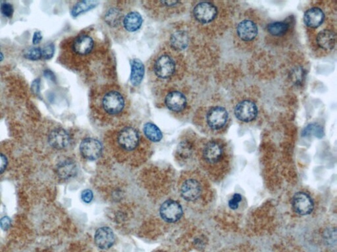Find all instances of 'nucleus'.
Returning <instances> with one entry per match:
<instances>
[{
    "instance_id": "f257e3e1",
    "label": "nucleus",
    "mask_w": 337,
    "mask_h": 252,
    "mask_svg": "<svg viewBox=\"0 0 337 252\" xmlns=\"http://www.w3.org/2000/svg\"><path fill=\"white\" fill-rule=\"evenodd\" d=\"M201 155L202 161L213 181L222 180L230 172L232 153L224 139L213 137L208 140L202 146Z\"/></svg>"
},
{
    "instance_id": "f03ea898",
    "label": "nucleus",
    "mask_w": 337,
    "mask_h": 252,
    "mask_svg": "<svg viewBox=\"0 0 337 252\" xmlns=\"http://www.w3.org/2000/svg\"><path fill=\"white\" fill-rule=\"evenodd\" d=\"M193 16L200 26L206 27L210 32H219L223 29L229 15L223 2H198L194 6Z\"/></svg>"
},
{
    "instance_id": "7ed1b4c3",
    "label": "nucleus",
    "mask_w": 337,
    "mask_h": 252,
    "mask_svg": "<svg viewBox=\"0 0 337 252\" xmlns=\"http://www.w3.org/2000/svg\"><path fill=\"white\" fill-rule=\"evenodd\" d=\"M202 126L213 137L223 134L231 122V116L226 107L221 105H209L201 111Z\"/></svg>"
},
{
    "instance_id": "20e7f679",
    "label": "nucleus",
    "mask_w": 337,
    "mask_h": 252,
    "mask_svg": "<svg viewBox=\"0 0 337 252\" xmlns=\"http://www.w3.org/2000/svg\"><path fill=\"white\" fill-rule=\"evenodd\" d=\"M311 47L313 51L320 56L331 54L336 47V32L335 25L331 23L318 29L310 32Z\"/></svg>"
},
{
    "instance_id": "39448f33",
    "label": "nucleus",
    "mask_w": 337,
    "mask_h": 252,
    "mask_svg": "<svg viewBox=\"0 0 337 252\" xmlns=\"http://www.w3.org/2000/svg\"><path fill=\"white\" fill-rule=\"evenodd\" d=\"M258 24L252 17H244L238 22L234 31L235 42L240 47H254L258 40Z\"/></svg>"
},
{
    "instance_id": "423d86ee",
    "label": "nucleus",
    "mask_w": 337,
    "mask_h": 252,
    "mask_svg": "<svg viewBox=\"0 0 337 252\" xmlns=\"http://www.w3.org/2000/svg\"><path fill=\"white\" fill-rule=\"evenodd\" d=\"M326 8L320 5H314L306 10L304 14L303 21L308 31L312 32L319 29L327 24V22L331 21L329 18V15L327 13Z\"/></svg>"
},
{
    "instance_id": "0eeeda50",
    "label": "nucleus",
    "mask_w": 337,
    "mask_h": 252,
    "mask_svg": "<svg viewBox=\"0 0 337 252\" xmlns=\"http://www.w3.org/2000/svg\"><path fill=\"white\" fill-rule=\"evenodd\" d=\"M233 112L237 120L242 123L247 124L256 120L259 110L255 100L249 98H242L235 102Z\"/></svg>"
},
{
    "instance_id": "6e6552de",
    "label": "nucleus",
    "mask_w": 337,
    "mask_h": 252,
    "mask_svg": "<svg viewBox=\"0 0 337 252\" xmlns=\"http://www.w3.org/2000/svg\"><path fill=\"white\" fill-rule=\"evenodd\" d=\"M101 105L103 110L108 115H118L124 111L126 102L123 94L114 89L103 95Z\"/></svg>"
},
{
    "instance_id": "1a4fd4ad",
    "label": "nucleus",
    "mask_w": 337,
    "mask_h": 252,
    "mask_svg": "<svg viewBox=\"0 0 337 252\" xmlns=\"http://www.w3.org/2000/svg\"><path fill=\"white\" fill-rule=\"evenodd\" d=\"M154 71L158 78L166 80L172 77L177 71V63L170 55L162 54L154 63Z\"/></svg>"
},
{
    "instance_id": "9d476101",
    "label": "nucleus",
    "mask_w": 337,
    "mask_h": 252,
    "mask_svg": "<svg viewBox=\"0 0 337 252\" xmlns=\"http://www.w3.org/2000/svg\"><path fill=\"white\" fill-rule=\"evenodd\" d=\"M204 187L203 184L198 179H187L180 188V194L185 200L197 201L203 196Z\"/></svg>"
},
{
    "instance_id": "9b49d317",
    "label": "nucleus",
    "mask_w": 337,
    "mask_h": 252,
    "mask_svg": "<svg viewBox=\"0 0 337 252\" xmlns=\"http://www.w3.org/2000/svg\"><path fill=\"white\" fill-rule=\"evenodd\" d=\"M293 24L291 19H287L281 21L272 22L266 27V32L268 37L277 41L284 40L289 37L293 30Z\"/></svg>"
},
{
    "instance_id": "f8f14e48",
    "label": "nucleus",
    "mask_w": 337,
    "mask_h": 252,
    "mask_svg": "<svg viewBox=\"0 0 337 252\" xmlns=\"http://www.w3.org/2000/svg\"><path fill=\"white\" fill-rule=\"evenodd\" d=\"M118 143L125 150H134L140 142V136L136 129L126 127L121 129L118 137Z\"/></svg>"
},
{
    "instance_id": "ddd939ff",
    "label": "nucleus",
    "mask_w": 337,
    "mask_h": 252,
    "mask_svg": "<svg viewBox=\"0 0 337 252\" xmlns=\"http://www.w3.org/2000/svg\"><path fill=\"white\" fill-rule=\"evenodd\" d=\"M160 213L164 221L168 223H175L182 218L183 210L177 201L168 200L162 204Z\"/></svg>"
},
{
    "instance_id": "4468645a",
    "label": "nucleus",
    "mask_w": 337,
    "mask_h": 252,
    "mask_svg": "<svg viewBox=\"0 0 337 252\" xmlns=\"http://www.w3.org/2000/svg\"><path fill=\"white\" fill-rule=\"evenodd\" d=\"M292 207L299 216H308L314 210V204L309 194L298 192L293 196Z\"/></svg>"
},
{
    "instance_id": "2eb2a0df",
    "label": "nucleus",
    "mask_w": 337,
    "mask_h": 252,
    "mask_svg": "<svg viewBox=\"0 0 337 252\" xmlns=\"http://www.w3.org/2000/svg\"><path fill=\"white\" fill-rule=\"evenodd\" d=\"M80 151L85 159L95 161L102 155V143L94 138H86L81 142Z\"/></svg>"
},
{
    "instance_id": "dca6fc26",
    "label": "nucleus",
    "mask_w": 337,
    "mask_h": 252,
    "mask_svg": "<svg viewBox=\"0 0 337 252\" xmlns=\"http://www.w3.org/2000/svg\"><path fill=\"white\" fill-rule=\"evenodd\" d=\"M165 104L169 110L174 113H181L186 110L188 106V100L182 92L172 91L166 95Z\"/></svg>"
},
{
    "instance_id": "f3484780",
    "label": "nucleus",
    "mask_w": 337,
    "mask_h": 252,
    "mask_svg": "<svg viewBox=\"0 0 337 252\" xmlns=\"http://www.w3.org/2000/svg\"><path fill=\"white\" fill-rule=\"evenodd\" d=\"M94 48V41L89 35L83 34L77 36L72 42V52L79 56H87Z\"/></svg>"
},
{
    "instance_id": "a211bd4d",
    "label": "nucleus",
    "mask_w": 337,
    "mask_h": 252,
    "mask_svg": "<svg viewBox=\"0 0 337 252\" xmlns=\"http://www.w3.org/2000/svg\"><path fill=\"white\" fill-rule=\"evenodd\" d=\"M48 142L52 147L62 150L69 146L70 135L63 128H56L52 130L48 136Z\"/></svg>"
},
{
    "instance_id": "6ab92c4d",
    "label": "nucleus",
    "mask_w": 337,
    "mask_h": 252,
    "mask_svg": "<svg viewBox=\"0 0 337 252\" xmlns=\"http://www.w3.org/2000/svg\"><path fill=\"white\" fill-rule=\"evenodd\" d=\"M116 237L114 231L109 227L99 228L94 235V242L99 248L107 249L114 244Z\"/></svg>"
},
{
    "instance_id": "aec40b11",
    "label": "nucleus",
    "mask_w": 337,
    "mask_h": 252,
    "mask_svg": "<svg viewBox=\"0 0 337 252\" xmlns=\"http://www.w3.org/2000/svg\"><path fill=\"white\" fill-rule=\"evenodd\" d=\"M190 42V36L185 30H177L172 34L170 44L176 51H182L186 49Z\"/></svg>"
},
{
    "instance_id": "412c9836",
    "label": "nucleus",
    "mask_w": 337,
    "mask_h": 252,
    "mask_svg": "<svg viewBox=\"0 0 337 252\" xmlns=\"http://www.w3.org/2000/svg\"><path fill=\"white\" fill-rule=\"evenodd\" d=\"M142 17L139 13L132 12L128 13L123 20V26L128 32H134L139 30L142 25Z\"/></svg>"
},
{
    "instance_id": "4be33fe9",
    "label": "nucleus",
    "mask_w": 337,
    "mask_h": 252,
    "mask_svg": "<svg viewBox=\"0 0 337 252\" xmlns=\"http://www.w3.org/2000/svg\"><path fill=\"white\" fill-rule=\"evenodd\" d=\"M56 172L60 178L69 179L76 176L77 174V167L74 162L67 160L57 164Z\"/></svg>"
},
{
    "instance_id": "5701e85b",
    "label": "nucleus",
    "mask_w": 337,
    "mask_h": 252,
    "mask_svg": "<svg viewBox=\"0 0 337 252\" xmlns=\"http://www.w3.org/2000/svg\"><path fill=\"white\" fill-rule=\"evenodd\" d=\"M144 66L142 61L134 59L131 61V73L130 81L134 86H138L141 84L144 76Z\"/></svg>"
},
{
    "instance_id": "b1692460",
    "label": "nucleus",
    "mask_w": 337,
    "mask_h": 252,
    "mask_svg": "<svg viewBox=\"0 0 337 252\" xmlns=\"http://www.w3.org/2000/svg\"><path fill=\"white\" fill-rule=\"evenodd\" d=\"M98 5L97 1H81L72 7L71 10V15L73 17H77L83 13L89 12Z\"/></svg>"
},
{
    "instance_id": "393cba45",
    "label": "nucleus",
    "mask_w": 337,
    "mask_h": 252,
    "mask_svg": "<svg viewBox=\"0 0 337 252\" xmlns=\"http://www.w3.org/2000/svg\"><path fill=\"white\" fill-rule=\"evenodd\" d=\"M143 130L147 139L152 141L159 142L162 139V131L155 124L148 122L144 125Z\"/></svg>"
},
{
    "instance_id": "a878e982",
    "label": "nucleus",
    "mask_w": 337,
    "mask_h": 252,
    "mask_svg": "<svg viewBox=\"0 0 337 252\" xmlns=\"http://www.w3.org/2000/svg\"><path fill=\"white\" fill-rule=\"evenodd\" d=\"M121 16H122V15H121V11L118 10V8H110L105 13V21L106 22L107 25L111 26V27H116V26L120 25Z\"/></svg>"
},
{
    "instance_id": "bb28decb",
    "label": "nucleus",
    "mask_w": 337,
    "mask_h": 252,
    "mask_svg": "<svg viewBox=\"0 0 337 252\" xmlns=\"http://www.w3.org/2000/svg\"><path fill=\"white\" fill-rule=\"evenodd\" d=\"M194 147L193 144L189 141L180 142L178 146V154L184 159H188L193 155Z\"/></svg>"
},
{
    "instance_id": "cd10ccee",
    "label": "nucleus",
    "mask_w": 337,
    "mask_h": 252,
    "mask_svg": "<svg viewBox=\"0 0 337 252\" xmlns=\"http://www.w3.org/2000/svg\"><path fill=\"white\" fill-rule=\"evenodd\" d=\"M24 57L30 61H38L42 58L41 49L36 47L28 48L24 52Z\"/></svg>"
},
{
    "instance_id": "c85d7f7f",
    "label": "nucleus",
    "mask_w": 337,
    "mask_h": 252,
    "mask_svg": "<svg viewBox=\"0 0 337 252\" xmlns=\"http://www.w3.org/2000/svg\"><path fill=\"white\" fill-rule=\"evenodd\" d=\"M42 58L46 60H50L53 58L55 54V45L54 43H49L46 44L41 49Z\"/></svg>"
},
{
    "instance_id": "c756f323",
    "label": "nucleus",
    "mask_w": 337,
    "mask_h": 252,
    "mask_svg": "<svg viewBox=\"0 0 337 252\" xmlns=\"http://www.w3.org/2000/svg\"><path fill=\"white\" fill-rule=\"evenodd\" d=\"M0 10L2 15L8 18H11L12 17L13 13H14V8L12 4L8 3V2H4L1 4L0 6Z\"/></svg>"
},
{
    "instance_id": "7c9ffc66",
    "label": "nucleus",
    "mask_w": 337,
    "mask_h": 252,
    "mask_svg": "<svg viewBox=\"0 0 337 252\" xmlns=\"http://www.w3.org/2000/svg\"><path fill=\"white\" fill-rule=\"evenodd\" d=\"M242 201V196L240 194L233 195L231 200L229 201V206L231 210H237Z\"/></svg>"
},
{
    "instance_id": "2f4dec72",
    "label": "nucleus",
    "mask_w": 337,
    "mask_h": 252,
    "mask_svg": "<svg viewBox=\"0 0 337 252\" xmlns=\"http://www.w3.org/2000/svg\"><path fill=\"white\" fill-rule=\"evenodd\" d=\"M93 192H92L91 190H84L82 193H81V198H82L83 201H85L86 203H91L92 200H93Z\"/></svg>"
},
{
    "instance_id": "473e14b6",
    "label": "nucleus",
    "mask_w": 337,
    "mask_h": 252,
    "mask_svg": "<svg viewBox=\"0 0 337 252\" xmlns=\"http://www.w3.org/2000/svg\"><path fill=\"white\" fill-rule=\"evenodd\" d=\"M11 223H12V221H11V219L9 218V217H4V218H2L1 220H0V227H1L4 231H7V230L10 229Z\"/></svg>"
},
{
    "instance_id": "72a5a7b5",
    "label": "nucleus",
    "mask_w": 337,
    "mask_h": 252,
    "mask_svg": "<svg viewBox=\"0 0 337 252\" xmlns=\"http://www.w3.org/2000/svg\"><path fill=\"white\" fill-rule=\"evenodd\" d=\"M8 161L5 155L0 153V174L4 172L7 166H8Z\"/></svg>"
},
{
    "instance_id": "f704fd0d",
    "label": "nucleus",
    "mask_w": 337,
    "mask_h": 252,
    "mask_svg": "<svg viewBox=\"0 0 337 252\" xmlns=\"http://www.w3.org/2000/svg\"><path fill=\"white\" fill-rule=\"evenodd\" d=\"M31 89L34 94L39 95L41 91V80L39 78L33 81L31 85Z\"/></svg>"
},
{
    "instance_id": "c9c22d12",
    "label": "nucleus",
    "mask_w": 337,
    "mask_h": 252,
    "mask_svg": "<svg viewBox=\"0 0 337 252\" xmlns=\"http://www.w3.org/2000/svg\"><path fill=\"white\" fill-rule=\"evenodd\" d=\"M42 39H43V35H42V33L39 31L35 32L32 37L33 44H39V43L41 42Z\"/></svg>"
},
{
    "instance_id": "e433bc0d",
    "label": "nucleus",
    "mask_w": 337,
    "mask_h": 252,
    "mask_svg": "<svg viewBox=\"0 0 337 252\" xmlns=\"http://www.w3.org/2000/svg\"><path fill=\"white\" fill-rule=\"evenodd\" d=\"M44 74H45V77L49 79V80H51L52 81L56 80V77H55L54 73L51 71H50V70H46L44 72Z\"/></svg>"
},
{
    "instance_id": "4c0bfd02",
    "label": "nucleus",
    "mask_w": 337,
    "mask_h": 252,
    "mask_svg": "<svg viewBox=\"0 0 337 252\" xmlns=\"http://www.w3.org/2000/svg\"><path fill=\"white\" fill-rule=\"evenodd\" d=\"M331 231H332V230H329V234H328V235H329V236L331 235V234H332ZM327 238H328V242H329V240L330 239V240H330V242H331V236H327Z\"/></svg>"
},
{
    "instance_id": "58836bf2",
    "label": "nucleus",
    "mask_w": 337,
    "mask_h": 252,
    "mask_svg": "<svg viewBox=\"0 0 337 252\" xmlns=\"http://www.w3.org/2000/svg\"><path fill=\"white\" fill-rule=\"evenodd\" d=\"M4 58V56L3 54H2V52H0V62H2V61H3Z\"/></svg>"
}]
</instances>
